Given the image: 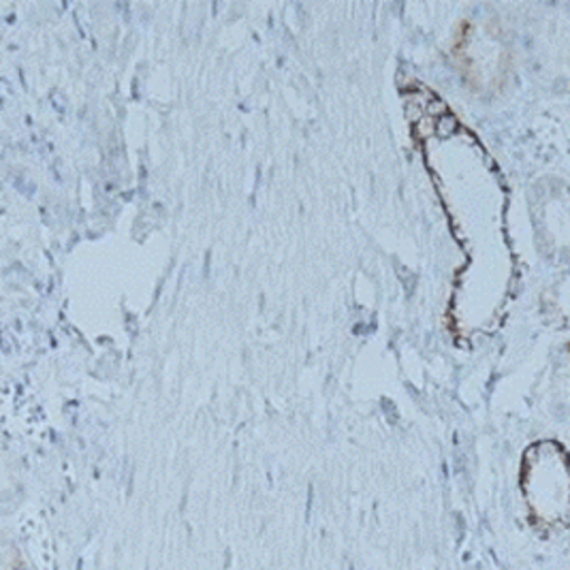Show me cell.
<instances>
[{
    "label": "cell",
    "mask_w": 570,
    "mask_h": 570,
    "mask_svg": "<svg viewBox=\"0 0 570 570\" xmlns=\"http://www.w3.org/2000/svg\"><path fill=\"white\" fill-rule=\"evenodd\" d=\"M519 492L525 521L541 539L570 530V453L562 442L543 439L525 446L519 464Z\"/></svg>",
    "instance_id": "6da1fadb"
},
{
    "label": "cell",
    "mask_w": 570,
    "mask_h": 570,
    "mask_svg": "<svg viewBox=\"0 0 570 570\" xmlns=\"http://www.w3.org/2000/svg\"><path fill=\"white\" fill-rule=\"evenodd\" d=\"M532 242L549 265H570V184L543 176L528 193Z\"/></svg>",
    "instance_id": "7a4b0ae2"
},
{
    "label": "cell",
    "mask_w": 570,
    "mask_h": 570,
    "mask_svg": "<svg viewBox=\"0 0 570 570\" xmlns=\"http://www.w3.org/2000/svg\"><path fill=\"white\" fill-rule=\"evenodd\" d=\"M539 312L547 327L558 332L570 330V265L543 286Z\"/></svg>",
    "instance_id": "3957f363"
}]
</instances>
